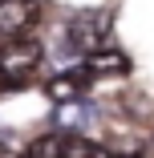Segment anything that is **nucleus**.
Segmentation results:
<instances>
[{"mask_svg": "<svg viewBox=\"0 0 154 158\" xmlns=\"http://www.w3.org/2000/svg\"><path fill=\"white\" fill-rule=\"evenodd\" d=\"M65 150H69V134H45V138H37L33 142V150H28V158H65Z\"/></svg>", "mask_w": 154, "mask_h": 158, "instance_id": "obj_5", "label": "nucleus"}, {"mask_svg": "<svg viewBox=\"0 0 154 158\" xmlns=\"http://www.w3.org/2000/svg\"><path fill=\"white\" fill-rule=\"evenodd\" d=\"M69 41H73V49H81V53L102 49V45L110 41V16H106V12H81V16H73V20H69Z\"/></svg>", "mask_w": 154, "mask_h": 158, "instance_id": "obj_2", "label": "nucleus"}, {"mask_svg": "<svg viewBox=\"0 0 154 158\" xmlns=\"http://www.w3.org/2000/svg\"><path fill=\"white\" fill-rule=\"evenodd\" d=\"M49 98H57V102H77V98H81V77H57V81H49Z\"/></svg>", "mask_w": 154, "mask_h": 158, "instance_id": "obj_7", "label": "nucleus"}, {"mask_svg": "<svg viewBox=\"0 0 154 158\" xmlns=\"http://www.w3.org/2000/svg\"><path fill=\"white\" fill-rule=\"evenodd\" d=\"M41 45L28 37H12L4 49H0V85H24L41 69Z\"/></svg>", "mask_w": 154, "mask_h": 158, "instance_id": "obj_1", "label": "nucleus"}, {"mask_svg": "<svg viewBox=\"0 0 154 158\" xmlns=\"http://www.w3.org/2000/svg\"><path fill=\"white\" fill-rule=\"evenodd\" d=\"M41 16V0H0V37H24Z\"/></svg>", "mask_w": 154, "mask_h": 158, "instance_id": "obj_3", "label": "nucleus"}, {"mask_svg": "<svg viewBox=\"0 0 154 158\" xmlns=\"http://www.w3.org/2000/svg\"><path fill=\"white\" fill-rule=\"evenodd\" d=\"M65 158H110V150L98 146V142H89V138H73V134H69V150H65Z\"/></svg>", "mask_w": 154, "mask_h": 158, "instance_id": "obj_6", "label": "nucleus"}, {"mask_svg": "<svg viewBox=\"0 0 154 158\" xmlns=\"http://www.w3.org/2000/svg\"><path fill=\"white\" fill-rule=\"evenodd\" d=\"M130 69V61H126V53H118V49H94L85 57V65H81V73H126Z\"/></svg>", "mask_w": 154, "mask_h": 158, "instance_id": "obj_4", "label": "nucleus"}]
</instances>
